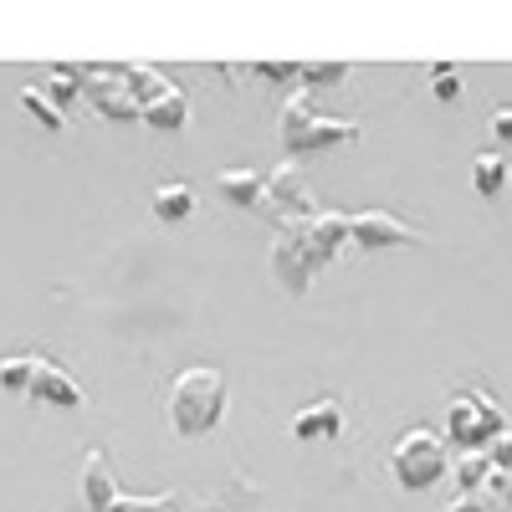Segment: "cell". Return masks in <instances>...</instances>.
I'll return each mask as SVG.
<instances>
[{
    "mask_svg": "<svg viewBox=\"0 0 512 512\" xmlns=\"http://www.w3.org/2000/svg\"><path fill=\"white\" fill-rule=\"evenodd\" d=\"M41 93H47L57 108H62V103H72V98L82 93L77 67H72V62H57V67H47V77H41Z\"/></svg>",
    "mask_w": 512,
    "mask_h": 512,
    "instance_id": "cell-20",
    "label": "cell"
},
{
    "mask_svg": "<svg viewBox=\"0 0 512 512\" xmlns=\"http://www.w3.org/2000/svg\"><path fill=\"white\" fill-rule=\"evenodd\" d=\"M425 231L400 221L395 210L384 205H364V210H349V246H364V251H384V246H420Z\"/></svg>",
    "mask_w": 512,
    "mask_h": 512,
    "instance_id": "cell-6",
    "label": "cell"
},
{
    "mask_svg": "<svg viewBox=\"0 0 512 512\" xmlns=\"http://www.w3.org/2000/svg\"><path fill=\"white\" fill-rule=\"evenodd\" d=\"M272 277H277V287L292 292V297H303L308 282L318 277L313 251H308V236H303V221H292V226L277 231V241H272Z\"/></svg>",
    "mask_w": 512,
    "mask_h": 512,
    "instance_id": "cell-8",
    "label": "cell"
},
{
    "mask_svg": "<svg viewBox=\"0 0 512 512\" xmlns=\"http://www.w3.org/2000/svg\"><path fill=\"white\" fill-rule=\"evenodd\" d=\"M507 180H512V169H507V159H502L497 149H482V154L472 159V190H477L482 200L507 195Z\"/></svg>",
    "mask_w": 512,
    "mask_h": 512,
    "instance_id": "cell-15",
    "label": "cell"
},
{
    "mask_svg": "<svg viewBox=\"0 0 512 512\" xmlns=\"http://www.w3.org/2000/svg\"><path fill=\"white\" fill-rule=\"evenodd\" d=\"M487 456H492L497 472H512V431H507V436H497V441L487 446Z\"/></svg>",
    "mask_w": 512,
    "mask_h": 512,
    "instance_id": "cell-26",
    "label": "cell"
},
{
    "mask_svg": "<svg viewBox=\"0 0 512 512\" xmlns=\"http://www.w3.org/2000/svg\"><path fill=\"white\" fill-rule=\"evenodd\" d=\"M338 431H344V405H338V400H313V405H303V410L292 415V436L303 441V446L333 441Z\"/></svg>",
    "mask_w": 512,
    "mask_h": 512,
    "instance_id": "cell-13",
    "label": "cell"
},
{
    "mask_svg": "<svg viewBox=\"0 0 512 512\" xmlns=\"http://www.w3.org/2000/svg\"><path fill=\"white\" fill-rule=\"evenodd\" d=\"M21 108L41 123V128H52V134H57V128H67V118H62V108L47 98V93H41V82H26V88H21Z\"/></svg>",
    "mask_w": 512,
    "mask_h": 512,
    "instance_id": "cell-19",
    "label": "cell"
},
{
    "mask_svg": "<svg viewBox=\"0 0 512 512\" xmlns=\"http://www.w3.org/2000/svg\"><path fill=\"white\" fill-rule=\"evenodd\" d=\"M77 82H82V98H88L103 118H113V123H144L139 98L128 93V82H123V62H82Z\"/></svg>",
    "mask_w": 512,
    "mask_h": 512,
    "instance_id": "cell-5",
    "label": "cell"
},
{
    "mask_svg": "<svg viewBox=\"0 0 512 512\" xmlns=\"http://www.w3.org/2000/svg\"><path fill=\"white\" fill-rule=\"evenodd\" d=\"M446 436L431 431V425H415V431H405L395 446H390V472L405 492H425V487H436L446 477Z\"/></svg>",
    "mask_w": 512,
    "mask_h": 512,
    "instance_id": "cell-4",
    "label": "cell"
},
{
    "mask_svg": "<svg viewBox=\"0 0 512 512\" xmlns=\"http://www.w3.org/2000/svg\"><path fill=\"white\" fill-rule=\"evenodd\" d=\"M118 497H123V487L113 477L108 451H88L82 456V502H88V512H113Z\"/></svg>",
    "mask_w": 512,
    "mask_h": 512,
    "instance_id": "cell-11",
    "label": "cell"
},
{
    "mask_svg": "<svg viewBox=\"0 0 512 512\" xmlns=\"http://www.w3.org/2000/svg\"><path fill=\"white\" fill-rule=\"evenodd\" d=\"M492 139H502V144H512V103H502V108L492 113Z\"/></svg>",
    "mask_w": 512,
    "mask_h": 512,
    "instance_id": "cell-27",
    "label": "cell"
},
{
    "mask_svg": "<svg viewBox=\"0 0 512 512\" xmlns=\"http://www.w3.org/2000/svg\"><path fill=\"white\" fill-rule=\"evenodd\" d=\"M31 374H36V359L26 354L0 359V390H31Z\"/></svg>",
    "mask_w": 512,
    "mask_h": 512,
    "instance_id": "cell-23",
    "label": "cell"
},
{
    "mask_svg": "<svg viewBox=\"0 0 512 512\" xmlns=\"http://www.w3.org/2000/svg\"><path fill=\"white\" fill-rule=\"evenodd\" d=\"M359 134H364V123H354V118H328V113L313 103L308 88L292 93V98L282 103V118H277V139H282L287 154L338 149V144H354Z\"/></svg>",
    "mask_w": 512,
    "mask_h": 512,
    "instance_id": "cell-2",
    "label": "cell"
},
{
    "mask_svg": "<svg viewBox=\"0 0 512 512\" xmlns=\"http://www.w3.org/2000/svg\"><path fill=\"white\" fill-rule=\"evenodd\" d=\"M31 400L41 405H57V410H77L82 405V384H72V374L52 359H36V374H31Z\"/></svg>",
    "mask_w": 512,
    "mask_h": 512,
    "instance_id": "cell-12",
    "label": "cell"
},
{
    "mask_svg": "<svg viewBox=\"0 0 512 512\" xmlns=\"http://www.w3.org/2000/svg\"><path fill=\"white\" fill-rule=\"evenodd\" d=\"M344 77H349V62H303L308 93H318V88H338Z\"/></svg>",
    "mask_w": 512,
    "mask_h": 512,
    "instance_id": "cell-22",
    "label": "cell"
},
{
    "mask_svg": "<svg viewBox=\"0 0 512 512\" xmlns=\"http://www.w3.org/2000/svg\"><path fill=\"white\" fill-rule=\"evenodd\" d=\"M216 190H221L226 205L251 210V216H262V210H267V175H262V169H251V164L221 169V175H216Z\"/></svg>",
    "mask_w": 512,
    "mask_h": 512,
    "instance_id": "cell-10",
    "label": "cell"
},
{
    "mask_svg": "<svg viewBox=\"0 0 512 512\" xmlns=\"http://www.w3.org/2000/svg\"><path fill=\"white\" fill-rule=\"evenodd\" d=\"M431 93H436L441 103H456V98H461V77H456L446 62H436V67H431Z\"/></svg>",
    "mask_w": 512,
    "mask_h": 512,
    "instance_id": "cell-24",
    "label": "cell"
},
{
    "mask_svg": "<svg viewBox=\"0 0 512 512\" xmlns=\"http://www.w3.org/2000/svg\"><path fill=\"white\" fill-rule=\"evenodd\" d=\"M318 216V205L303 185V175H297V164H277L267 169V210H262V221H272L277 231L292 226V221H313Z\"/></svg>",
    "mask_w": 512,
    "mask_h": 512,
    "instance_id": "cell-7",
    "label": "cell"
},
{
    "mask_svg": "<svg viewBox=\"0 0 512 512\" xmlns=\"http://www.w3.org/2000/svg\"><path fill=\"white\" fill-rule=\"evenodd\" d=\"M144 123H149V128H185V123H190V98H185L180 88H169L164 98H154V103L144 108Z\"/></svg>",
    "mask_w": 512,
    "mask_h": 512,
    "instance_id": "cell-17",
    "label": "cell"
},
{
    "mask_svg": "<svg viewBox=\"0 0 512 512\" xmlns=\"http://www.w3.org/2000/svg\"><path fill=\"white\" fill-rule=\"evenodd\" d=\"M226 415V374L216 364H190L169 384V425L180 436H205L216 431Z\"/></svg>",
    "mask_w": 512,
    "mask_h": 512,
    "instance_id": "cell-1",
    "label": "cell"
},
{
    "mask_svg": "<svg viewBox=\"0 0 512 512\" xmlns=\"http://www.w3.org/2000/svg\"><path fill=\"white\" fill-rule=\"evenodd\" d=\"M190 210H195V190H190V185L169 180V185L154 190V216H159V221H185Z\"/></svg>",
    "mask_w": 512,
    "mask_h": 512,
    "instance_id": "cell-18",
    "label": "cell"
},
{
    "mask_svg": "<svg viewBox=\"0 0 512 512\" xmlns=\"http://www.w3.org/2000/svg\"><path fill=\"white\" fill-rule=\"evenodd\" d=\"M492 472H497V466H492V456H487V451H461V456H456V487H461V492L482 487Z\"/></svg>",
    "mask_w": 512,
    "mask_h": 512,
    "instance_id": "cell-21",
    "label": "cell"
},
{
    "mask_svg": "<svg viewBox=\"0 0 512 512\" xmlns=\"http://www.w3.org/2000/svg\"><path fill=\"white\" fill-rule=\"evenodd\" d=\"M512 425H507V415H502V400L492 395V390H482V384H466V390H456L451 395V405H446V436H451V446H461V451H487L497 436H507Z\"/></svg>",
    "mask_w": 512,
    "mask_h": 512,
    "instance_id": "cell-3",
    "label": "cell"
},
{
    "mask_svg": "<svg viewBox=\"0 0 512 512\" xmlns=\"http://www.w3.org/2000/svg\"><path fill=\"white\" fill-rule=\"evenodd\" d=\"M303 236H308V251H313V267H333L338 251L349 246V210H318L313 221H303Z\"/></svg>",
    "mask_w": 512,
    "mask_h": 512,
    "instance_id": "cell-9",
    "label": "cell"
},
{
    "mask_svg": "<svg viewBox=\"0 0 512 512\" xmlns=\"http://www.w3.org/2000/svg\"><path fill=\"white\" fill-rule=\"evenodd\" d=\"M446 512H512V472H492L482 487L461 492Z\"/></svg>",
    "mask_w": 512,
    "mask_h": 512,
    "instance_id": "cell-14",
    "label": "cell"
},
{
    "mask_svg": "<svg viewBox=\"0 0 512 512\" xmlns=\"http://www.w3.org/2000/svg\"><path fill=\"white\" fill-rule=\"evenodd\" d=\"M251 72H262V77H277V82H287V77H303V62H256Z\"/></svg>",
    "mask_w": 512,
    "mask_h": 512,
    "instance_id": "cell-25",
    "label": "cell"
},
{
    "mask_svg": "<svg viewBox=\"0 0 512 512\" xmlns=\"http://www.w3.org/2000/svg\"><path fill=\"white\" fill-rule=\"evenodd\" d=\"M123 82H128V93L139 98V108H149L154 98H164L175 82H169L164 67H149V62H123Z\"/></svg>",
    "mask_w": 512,
    "mask_h": 512,
    "instance_id": "cell-16",
    "label": "cell"
}]
</instances>
